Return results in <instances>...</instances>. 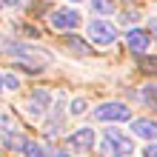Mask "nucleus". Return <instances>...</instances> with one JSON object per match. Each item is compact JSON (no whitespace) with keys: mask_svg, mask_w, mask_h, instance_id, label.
Instances as JSON below:
<instances>
[{"mask_svg":"<svg viewBox=\"0 0 157 157\" xmlns=\"http://www.w3.org/2000/svg\"><path fill=\"white\" fill-rule=\"evenodd\" d=\"M100 149H103V154H132L134 151V140L126 132H120V128L112 126L100 137Z\"/></svg>","mask_w":157,"mask_h":157,"instance_id":"obj_1","label":"nucleus"},{"mask_svg":"<svg viewBox=\"0 0 157 157\" xmlns=\"http://www.w3.org/2000/svg\"><path fill=\"white\" fill-rule=\"evenodd\" d=\"M86 34H89V40L94 43V46H112L117 40V26L109 23V20H103V17H94V20H89Z\"/></svg>","mask_w":157,"mask_h":157,"instance_id":"obj_2","label":"nucleus"},{"mask_svg":"<svg viewBox=\"0 0 157 157\" xmlns=\"http://www.w3.org/2000/svg\"><path fill=\"white\" fill-rule=\"evenodd\" d=\"M29 143L26 134L14 126L12 117H0V146L3 149H12V151H23V146Z\"/></svg>","mask_w":157,"mask_h":157,"instance_id":"obj_3","label":"nucleus"},{"mask_svg":"<svg viewBox=\"0 0 157 157\" xmlns=\"http://www.w3.org/2000/svg\"><path fill=\"white\" fill-rule=\"evenodd\" d=\"M94 120H103V123H126V120H132V112L120 100H109V103H100L94 109Z\"/></svg>","mask_w":157,"mask_h":157,"instance_id":"obj_4","label":"nucleus"},{"mask_svg":"<svg viewBox=\"0 0 157 157\" xmlns=\"http://www.w3.org/2000/svg\"><path fill=\"white\" fill-rule=\"evenodd\" d=\"M49 26L54 32H71L80 26V14L75 12V9H54V12L49 14Z\"/></svg>","mask_w":157,"mask_h":157,"instance_id":"obj_5","label":"nucleus"},{"mask_svg":"<svg viewBox=\"0 0 157 157\" xmlns=\"http://www.w3.org/2000/svg\"><path fill=\"white\" fill-rule=\"evenodd\" d=\"M66 143H69V149H75V151H91L94 143H97V132L94 128H77L75 134L66 137Z\"/></svg>","mask_w":157,"mask_h":157,"instance_id":"obj_6","label":"nucleus"},{"mask_svg":"<svg viewBox=\"0 0 157 157\" xmlns=\"http://www.w3.org/2000/svg\"><path fill=\"white\" fill-rule=\"evenodd\" d=\"M126 43H128V49H132V54H137V57H143V54L151 49V37H149V32H143V29H132L126 34Z\"/></svg>","mask_w":157,"mask_h":157,"instance_id":"obj_7","label":"nucleus"},{"mask_svg":"<svg viewBox=\"0 0 157 157\" xmlns=\"http://www.w3.org/2000/svg\"><path fill=\"white\" fill-rule=\"evenodd\" d=\"M132 134H137L140 140H157V120H149V117L132 120Z\"/></svg>","mask_w":157,"mask_h":157,"instance_id":"obj_8","label":"nucleus"},{"mask_svg":"<svg viewBox=\"0 0 157 157\" xmlns=\"http://www.w3.org/2000/svg\"><path fill=\"white\" fill-rule=\"evenodd\" d=\"M140 100H143L146 106L157 109V86H154V83H149V86H143V89H140Z\"/></svg>","mask_w":157,"mask_h":157,"instance_id":"obj_9","label":"nucleus"},{"mask_svg":"<svg viewBox=\"0 0 157 157\" xmlns=\"http://www.w3.org/2000/svg\"><path fill=\"white\" fill-rule=\"evenodd\" d=\"M91 9H94L97 14H114L117 3H114V0H91Z\"/></svg>","mask_w":157,"mask_h":157,"instance_id":"obj_10","label":"nucleus"},{"mask_svg":"<svg viewBox=\"0 0 157 157\" xmlns=\"http://www.w3.org/2000/svg\"><path fill=\"white\" fill-rule=\"evenodd\" d=\"M3 89H6V91H17V89H20L17 75H3Z\"/></svg>","mask_w":157,"mask_h":157,"instance_id":"obj_11","label":"nucleus"},{"mask_svg":"<svg viewBox=\"0 0 157 157\" xmlns=\"http://www.w3.org/2000/svg\"><path fill=\"white\" fill-rule=\"evenodd\" d=\"M69 114H75V117H80V114H86V100H71V106H69Z\"/></svg>","mask_w":157,"mask_h":157,"instance_id":"obj_12","label":"nucleus"},{"mask_svg":"<svg viewBox=\"0 0 157 157\" xmlns=\"http://www.w3.org/2000/svg\"><path fill=\"white\" fill-rule=\"evenodd\" d=\"M49 149H43V146H37V143H26L23 146V154H46Z\"/></svg>","mask_w":157,"mask_h":157,"instance_id":"obj_13","label":"nucleus"},{"mask_svg":"<svg viewBox=\"0 0 157 157\" xmlns=\"http://www.w3.org/2000/svg\"><path fill=\"white\" fill-rule=\"evenodd\" d=\"M134 20H140V14H134V12H123L120 14V23H126V26H132Z\"/></svg>","mask_w":157,"mask_h":157,"instance_id":"obj_14","label":"nucleus"},{"mask_svg":"<svg viewBox=\"0 0 157 157\" xmlns=\"http://www.w3.org/2000/svg\"><path fill=\"white\" fill-rule=\"evenodd\" d=\"M143 69H146V71H157V57L146 60V63H143Z\"/></svg>","mask_w":157,"mask_h":157,"instance_id":"obj_15","label":"nucleus"},{"mask_svg":"<svg viewBox=\"0 0 157 157\" xmlns=\"http://www.w3.org/2000/svg\"><path fill=\"white\" fill-rule=\"evenodd\" d=\"M0 6H26V0H0Z\"/></svg>","mask_w":157,"mask_h":157,"instance_id":"obj_16","label":"nucleus"},{"mask_svg":"<svg viewBox=\"0 0 157 157\" xmlns=\"http://www.w3.org/2000/svg\"><path fill=\"white\" fill-rule=\"evenodd\" d=\"M146 154H157V143H151V146H146Z\"/></svg>","mask_w":157,"mask_h":157,"instance_id":"obj_17","label":"nucleus"},{"mask_svg":"<svg viewBox=\"0 0 157 157\" xmlns=\"http://www.w3.org/2000/svg\"><path fill=\"white\" fill-rule=\"evenodd\" d=\"M149 26H151V32L157 34V17H151V20H149Z\"/></svg>","mask_w":157,"mask_h":157,"instance_id":"obj_18","label":"nucleus"},{"mask_svg":"<svg viewBox=\"0 0 157 157\" xmlns=\"http://www.w3.org/2000/svg\"><path fill=\"white\" fill-rule=\"evenodd\" d=\"M0 89H3V75H0Z\"/></svg>","mask_w":157,"mask_h":157,"instance_id":"obj_19","label":"nucleus"},{"mask_svg":"<svg viewBox=\"0 0 157 157\" xmlns=\"http://www.w3.org/2000/svg\"><path fill=\"white\" fill-rule=\"evenodd\" d=\"M71 3H83V0H71Z\"/></svg>","mask_w":157,"mask_h":157,"instance_id":"obj_20","label":"nucleus"},{"mask_svg":"<svg viewBox=\"0 0 157 157\" xmlns=\"http://www.w3.org/2000/svg\"><path fill=\"white\" fill-rule=\"evenodd\" d=\"M126 3H132V0H126Z\"/></svg>","mask_w":157,"mask_h":157,"instance_id":"obj_21","label":"nucleus"}]
</instances>
